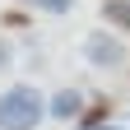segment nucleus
Listing matches in <instances>:
<instances>
[{"instance_id": "f257e3e1", "label": "nucleus", "mask_w": 130, "mask_h": 130, "mask_svg": "<svg viewBox=\"0 0 130 130\" xmlns=\"http://www.w3.org/2000/svg\"><path fill=\"white\" fill-rule=\"evenodd\" d=\"M46 116V98L32 84H14L0 93V130H37Z\"/></svg>"}, {"instance_id": "f03ea898", "label": "nucleus", "mask_w": 130, "mask_h": 130, "mask_svg": "<svg viewBox=\"0 0 130 130\" xmlns=\"http://www.w3.org/2000/svg\"><path fill=\"white\" fill-rule=\"evenodd\" d=\"M84 56H88V65H98V70H111V65L125 60V46L111 37V32H93L84 42Z\"/></svg>"}, {"instance_id": "7ed1b4c3", "label": "nucleus", "mask_w": 130, "mask_h": 130, "mask_svg": "<svg viewBox=\"0 0 130 130\" xmlns=\"http://www.w3.org/2000/svg\"><path fill=\"white\" fill-rule=\"evenodd\" d=\"M79 111H84V93L79 88H60L56 98H46V116L51 121H79Z\"/></svg>"}, {"instance_id": "20e7f679", "label": "nucleus", "mask_w": 130, "mask_h": 130, "mask_svg": "<svg viewBox=\"0 0 130 130\" xmlns=\"http://www.w3.org/2000/svg\"><path fill=\"white\" fill-rule=\"evenodd\" d=\"M102 19H107L111 28L130 32V0H102Z\"/></svg>"}, {"instance_id": "39448f33", "label": "nucleus", "mask_w": 130, "mask_h": 130, "mask_svg": "<svg viewBox=\"0 0 130 130\" xmlns=\"http://www.w3.org/2000/svg\"><path fill=\"white\" fill-rule=\"evenodd\" d=\"M107 116H111V98H98V102H93V111L79 121V130H102V125H107Z\"/></svg>"}, {"instance_id": "423d86ee", "label": "nucleus", "mask_w": 130, "mask_h": 130, "mask_svg": "<svg viewBox=\"0 0 130 130\" xmlns=\"http://www.w3.org/2000/svg\"><path fill=\"white\" fill-rule=\"evenodd\" d=\"M23 5H37V9H46V14H70L74 0H23Z\"/></svg>"}, {"instance_id": "0eeeda50", "label": "nucleus", "mask_w": 130, "mask_h": 130, "mask_svg": "<svg viewBox=\"0 0 130 130\" xmlns=\"http://www.w3.org/2000/svg\"><path fill=\"white\" fill-rule=\"evenodd\" d=\"M5 65H9V42L0 37V70H5Z\"/></svg>"}]
</instances>
